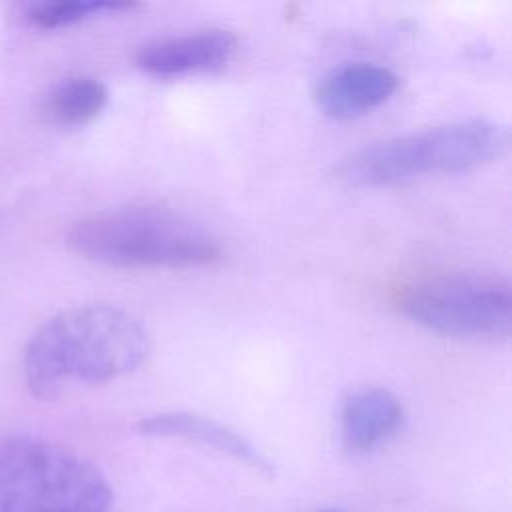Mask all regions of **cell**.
<instances>
[{
	"instance_id": "ba28073f",
	"label": "cell",
	"mask_w": 512,
	"mask_h": 512,
	"mask_svg": "<svg viewBox=\"0 0 512 512\" xmlns=\"http://www.w3.org/2000/svg\"><path fill=\"white\" fill-rule=\"evenodd\" d=\"M400 398L380 386L352 392L340 412L342 444L352 454L370 452L394 438L404 424Z\"/></svg>"
},
{
	"instance_id": "7c38bea8",
	"label": "cell",
	"mask_w": 512,
	"mask_h": 512,
	"mask_svg": "<svg viewBox=\"0 0 512 512\" xmlns=\"http://www.w3.org/2000/svg\"><path fill=\"white\" fill-rule=\"evenodd\" d=\"M324 512H332V510H324Z\"/></svg>"
},
{
	"instance_id": "30bf717a",
	"label": "cell",
	"mask_w": 512,
	"mask_h": 512,
	"mask_svg": "<svg viewBox=\"0 0 512 512\" xmlns=\"http://www.w3.org/2000/svg\"><path fill=\"white\" fill-rule=\"evenodd\" d=\"M108 104L106 86L90 76H72L52 88L46 98V116L64 128L90 124Z\"/></svg>"
},
{
	"instance_id": "7a4b0ae2",
	"label": "cell",
	"mask_w": 512,
	"mask_h": 512,
	"mask_svg": "<svg viewBox=\"0 0 512 512\" xmlns=\"http://www.w3.org/2000/svg\"><path fill=\"white\" fill-rule=\"evenodd\" d=\"M78 256L114 268H202L222 258L214 234L190 218L150 206H128L78 218L66 232Z\"/></svg>"
},
{
	"instance_id": "3957f363",
	"label": "cell",
	"mask_w": 512,
	"mask_h": 512,
	"mask_svg": "<svg viewBox=\"0 0 512 512\" xmlns=\"http://www.w3.org/2000/svg\"><path fill=\"white\" fill-rule=\"evenodd\" d=\"M508 128L492 120H460L368 144L336 166L348 186H388L422 174L466 172L508 150Z\"/></svg>"
},
{
	"instance_id": "6da1fadb",
	"label": "cell",
	"mask_w": 512,
	"mask_h": 512,
	"mask_svg": "<svg viewBox=\"0 0 512 512\" xmlns=\"http://www.w3.org/2000/svg\"><path fill=\"white\" fill-rule=\"evenodd\" d=\"M146 328L126 310L86 304L48 318L24 346V378L38 398L74 384H100L134 372L150 354Z\"/></svg>"
},
{
	"instance_id": "9c48e42d",
	"label": "cell",
	"mask_w": 512,
	"mask_h": 512,
	"mask_svg": "<svg viewBox=\"0 0 512 512\" xmlns=\"http://www.w3.org/2000/svg\"><path fill=\"white\" fill-rule=\"evenodd\" d=\"M140 434L160 436V438H180L210 446L222 454L232 456L238 462L254 468L256 472L270 474V462L240 434L226 428L224 424L190 412H164L154 414L136 424Z\"/></svg>"
},
{
	"instance_id": "8fae6325",
	"label": "cell",
	"mask_w": 512,
	"mask_h": 512,
	"mask_svg": "<svg viewBox=\"0 0 512 512\" xmlns=\"http://www.w3.org/2000/svg\"><path fill=\"white\" fill-rule=\"evenodd\" d=\"M132 2H104V0H52V2H38L32 4L26 12V20L34 28L54 30L76 24L88 16L100 12H116V10H130Z\"/></svg>"
},
{
	"instance_id": "8992f818",
	"label": "cell",
	"mask_w": 512,
	"mask_h": 512,
	"mask_svg": "<svg viewBox=\"0 0 512 512\" xmlns=\"http://www.w3.org/2000/svg\"><path fill=\"white\" fill-rule=\"evenodd\" d=\"M238 40L222 28H206L180 36H164L142 44L134 62L152 76L170 78L222 68L236 52Z\"/></svg>"
},
{
	"instance_id": "277c9868",
	"label": "cell",
	"mask_w": 512,
	"mask_h": 512,
	"mask_svg": "<svg viewBox=\"0 0 512 512\" xmlns=\"http://www.w3.org/2000/svg\"><path fill=\"white\" fill-rule=\"evenodd\" d=\"M386 298L398 314L442 336L502 340L510 334L512 296L498 278L412 270L388 284Z\"/></svg>"
},
{
	"instance_id": "5b68a950",
	"label": "cell",
	"mask_w": 512,
	"mask_h": 512,
	"mask_svg": "<svg viewBox=\"0 0 512 512\" xmlns=\"http://www.w3.org/2000/svg\"><path fill=\"white\" fill-rule=\"evenodd\" d=\"M110 500L102 472L70 448L0 440V512H106Z\"/></svg>"
},
{
	"instance_id": "52a82bcc",
	"label": "cell",
	"mask_w": 512,
	"mask_h": 512,
	"mask_svg": "<svg viewBox=\"0 0 512 512\" xmlns=\"http://www.w3.org/2000/svg\"><path fill=\"white\" fill-rule=\"evenodd\" d=\"M398 88V76L374 62H352L330 72L316 86L318 110L334 120H352L382 106Z\"/></svg>"
}]
</instances>
